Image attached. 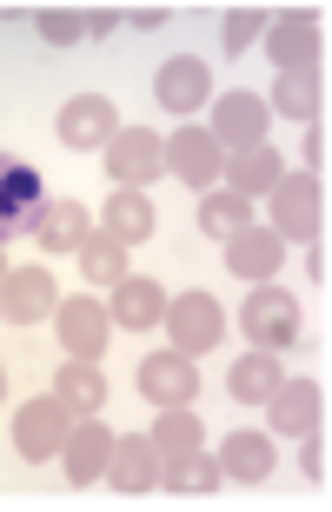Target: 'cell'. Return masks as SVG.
<instances>
[{
  "label": "cell",
  "instance_id": "1",
  "mask_svg": "<svg viewBox=\"0 0 332 512\" xmlns=\"http://www.w3.org/2000/svg\"><path fill=\"white\" fill-rule=\"evenodd\" d=\"M266 200L279 240H326V173H286Z\"/></svg>",
  "mask_w": 332,
  "mask_h": 512
},
{
  "label": "cell",
  "instance_id": "2",
  "mask_svg": "<svg viewBox=\"0 0 332 512\" xmlns=\"http://www.w3.org/2000/svg\"><path fill=\"white\" fill-rule=\"evenodd\" d=\"M240 326H246V340H253V346L286 353V346L299 340V300L286 293V286L259 280L253 293H246V306H240Z\"/></svg>",
  "mask_w": 332,
  "mask_h": 512
},
{
  "label": "cell",
  "instance_id": "3",
  "mask_svg": "<svg viewBox=\"0 0 332 512\" xmlns=\"http://www.w3.org/2000/svg\"><path fill=\"white\" fill-rule=\"evenodd\" d=\"M166 333H173V353L200 360V353H213L226 340V306L213 293H173L166 300Z\"/></svg>",
  "mask_w": 332,
  "mask_h": 512
},
{
  "label": "cell",
  "instance_id": "4",
  "mask_svg": "<svg viewBox=\"0 0 332 512\" xmlns=\"http://www.w3.org/2000/svg\"><path fill=\"white\" fill-rule=\"evenodd\" d=\"M67 433H74V413H67L54 393H40V399H27L20 419H14V453L34 459V466H47V459H60Z\"/></svg>",
  "mask_w": 332,
  "mask_h": 512
},
{
  "label": "cell",
  "instance_id": "5",
  "mask_svg": "<svg viewBox=\"0 0 332 512\" xmlns=\"http://www.w3.org/2000/svg\"><path fill=\"white\" fill-rule=\"evenodd\" d=\"M100 153H107V173L120 180V187H147V180H160V167H166V140L153 127H120Z\"/></svg>",
  "mask_w": 332,
  "mask_h": 512
},
{
  "label": "cell",
  "instance_id": "6",
  "mask_svg": "<svg viewBox=\"0 0 332 512\" xmlns=\"http://www.w3.org/2000/svg\"><path fill=\"white\" fill-rule=\"evenodd\" d=\"M266 54L279 60V74H313V67H326V34L313 14L266 20Z\"/></svg>",
  "mask_w": 332,
  "mask_h": 512
},
{
  "label": "cell",
  "instance_id": "7",
  "mask_svg": "<svg viewBox=\"0 0 332 512\" xmlns=\"http://www.w3.org/2000/svg\"><path fill=\"white\" fill-rule=\"evenodd\" d=\"M40 207H47V187H40V173L27 160H0V240H14V233H34Z\"/></svg>",
  "mask_w": 332,
  "mask_h": 512
},
{
  "label": "cell",
  "instance_id": "8",
  "mask_svg": "<svg viewBox=\"0 0 332 512\" xmlns=\"http://www.w3.org/2000/svg\"><path fill=\"white\" fill-rule=\"evenodd\" d=\"M54 133H60V147H74V153H100V147L113 140V133H120V114H113V100L80 94V100H67V107H60Z\"/></svg>",
  "mask_w": 332,
  "mask_h": 512
},
{
  "label": "cell",
  "instance_id": "9",
  "mask_svg": "<svg viewBox=\"0 0 332 512\" xmlns=\"http://www.w3.org/2000/svg\"><path fill=\"white\" fill-rule=\"evenodd\" d=\"M54 306H60V286L47 266H14L7 280H0V313L20 326H34V320H54Z\"/></svg>",
  "mask_w": 332,
  "mask_h": 512
},
{
  "label": "cell",
  "instance_id": "10",
  "mask_svg": "<svg viewBox=\"0 0 332 512\" xmlns=\"http://www.w3.org/2000/svg\"><path fill=\"white\" fill-rule=\"evenodd\" d=\"M54 326H60V346H67L74 360H100L107 340H113V313L100 300H60Z\"/></svg>",
  "mask_w": 332,
  "mask_h": 512
},
{
  "label": "cell",
  "instance_id": "11",
  "mask_svg": "<svg viewBox=\"0 0 332 512\" xmlns=\"http://www.w3.org/2000/svg\"><path fill=\"white\" fill-rule=\"evenodd\" d=\"M220 167H226V153H220V140L206 127H180V133H166V173H180L186 187H213L220 180Z\"/></svg>",
  "mask_w": 332,
  "mask_h": 512
},
{
  "label": "cell",
  "instance_id": "12",
  "mask_svg": "<svg viewBox=\"0 0 332 512\" xmlns=\"http://www.w3.org/2000/svg\"><path fill=\"white\" fill-rule=\"evenodd\" d=\"M266 120H273V107L259 94H226V100H213V140L220 147H233V153H246V147H266Z\"/></svg>",
  "mask_w": 332,
  "mask_h": 512
},
{
  "label": "cell",
  "instance_id": "13",
  "mask_svg": "<svg viewBox=\"0 0 332 512\" xmlns=\"http://www.w3.org/2000/svg\"><path fill=\"white\" fill-rule=\"evenodd\" d=\"M153 100H160L166 114H193V107H206V100H213V74H206V60L173 54L160 74H153Z\"/></svg>",
  "mask_w": 332,
  "mask_h": 512
},
{
  "label": "cell",
  "instance_id": "14",
  "mask_svg": "<svg viewBox=\"0 0 332 512\" xmlns=\"http://www.w3.org/2000/svg\"><path fill=\"white\" fill-rule=\"evenodd\" d=\"M140 393H147L153 406H193V393H200V366L166 346V353L140 360Z\"/></svg>",
  "mask_w": 332,
  "mask_h": 512
},
{
  "label": "cell",
  "instance_id": "15",
  "mask_svg": "<svg viewBox=\"0 0 332 512\" xmlns=\"http://www.w3.org/2000/svg\"><path fill=\"white\" fill-rule=\"evenodd\" d=\"M266 419H273L279 433H313V426H326V386L319 380H279V393L266 399Z\"/></svg>",
  "mask_w": 332,
  "mask_h": 512
},
{
  "label": "cell",
  "instance_id": "16",
  "mask_svg": "<svg viewBox=\"0 0 332 512\" xmlns=\"http://www.w3.org/2000/svg\"><path fill=\"white\" fill-rule=\"evenodd\" d=\"M107 459H113L107 419H74V433H67V446H60V466H67V479H74V486H93V479L107 473Z\"/></svg>",
  "mask_w": 332,
  "mask_h": 512
},
{
  "label": "cell",
  "instance_id": "17",
  "mask_svg": "<svg viewBox=\"0 0 332 512\" xmlns=\"http://www.w3.org/2000/svg\"><path fill=\"white\" fill-rule=\"evenodd\" d=\"M226 266L240 273V280H273L279 266H286V240H279L273 227H246V233H233L226 240Z\"/></svg>",
  "mask_w": 332,
  "mask_h": 512
},
{
  "label": "cell",
  "instance_id": "18",
  "mask_svg": "<svg viewBox=\"0 0 332 512\" xmlns=\"http://www.w3.org/2000/svg\"><path fill=\"white\" fill-rule=\"evenodd\" d=\"M220 180L240 200H259V193H273L279 180H286V160L273 153V140L266 147H246V153H226V167H220Z\"/></svg>",
  "mask_w": 332,
  "mask_h": 512
},
{
  "label": "cell",
  "instance_id": "19",
  "mask_svg": "<svg viewBox=\"0 0 332 512\" xmlns=\"http://www.w3.org/2000/svg\"><path fill=\"white\" fill-rule=\"evenodd\" d=\"M160 473H166V459H160V446H153L147 433L140 439H113L107 479L120 486V493H147V486H160Z\"/></svg>",
  "mask_w": 332,
  "mask_h": 512
},
{
  "label": "cell",
  "instance_id": "20",
  "mask_svg": "<svg viewBox=\"0 0 332 512\" xmlns=\"http://www.w3.org/2000/svg\"><path fill=\"white\" fill-rule=\"evenodd\" d=\"M54 399H60L74 419H100V413H107V373H100L93 360L60 366V373H54Z\"/></svg>",
  "mask_w": 332,
  "mask_h": 512
},
{
  "label": "cell",
  "instance_id": "21",
  "mask_svg": "<svg viewBox=\"0 0 332 512\" xmlns=\"http://www.w3.org/2000/svg\"><path fill=\"white\" fill-rule=\"evenodd\" d=\"M113 326H127V333H147V326H160L166 320V293H160V280H120L113 286Z\"/></svg>",
  "mask_w": 332,
  "mask_h": 512
},
{
  "label": "cell",
  "instance_id": "22",
  "mask_svg": "<svg viewBox=\"0 0 332 512\" xmlns=\"http://www.w3.org/2000/svg\"><path fill=\"white\" fill-rule=\"evenodd\" d=\"M93 233V220H87V207L80 200H47L40 207V220H34V240H40V253H80V240Z\"/></svg>",
  "mask_w": 332,
  "mask_h": 512
},
{
  "label": "cell",
  "instance_id": "23",
  "mask_svg": "<svg viewBox=\"0 0 332 512\" xmlns=\"http://www.w3.org/2000/svg\"><path fill=\"white\" fill-rule=\"evenodd\" d=\"M153 227H160V220H153V200L140 187H113L107 193V227L100 233H113L120 247H140V240H153Z\"/></svg>",
  "mask_w": 332,
  "mask_h": 512
},
{
  "label": "cell",
  "instance_id": "24",
  "mask_svg": "<svg viewBox=\"0 0 332 512\" xmlns=\"http://www.w3.org/2000/svg\"><path fill=\"white\" fill-rule=\"evenodd\" d=\"M273 466H279V453H273V439H266V433H226L220 479H246V486H259Z\"/></svg>",
  "mask_w": 332,
  "mask_h": 512
},
{
  "label": "cell",
  "instance_id": "25",
  "mask_svg": "<svg viewBox=\"0 0 332 512\" xmlns=\"http://www.w3.org/2000/svg\"><path fill=\"white\" fill-rule=\"evenodd\" d=\"M193 220H200L206 240H233V233L253 227V200H240L233 187H206L200 207H193Z\"/></svg>",
  "mask_w": 332,
  "mask_h": 512
},
{
  "label": "cell",
  "instance_id": "26",
  "mask_svg": "<svg viewBox=\"0 0 332 512\" xmlns=\"http://www.w3.org/2000/svg\"><path fill=\"white\" fill-rule=\"evenodd\" d=\"M273 114H286V120H326V67H313V74H279V87H273Z\"/></svg>",
  "mask_w": 332,
  "mask_h": 512
},
{
  "label": "cell",
  "instance_id": "27",
  "mask_svg": "<svg viewBox=\"0 0 332 512\" xmlns=\"http://www.w3.org/2000/svg\"><path fill=\"white\" fill-rule=\"evenodd\" d=\"M279 380H286V366H279V353H266V346H253L233 373H226V393L246 399V406H266V399L279 393Z\"/></svg>",
  "mask_w": 332,
  "mask_h": 512
},
{
  "label": "cell",
  "instance_id": "28",
  "mask_svg": "<svg viewBox=\"0 0 332 512\" xmlns=\"http://www.w3.org/2000/svg\"><path fill=\"white\" fill-rule=\"evenodd\" d=\"M153 446H160V459L166 466H173V459H186V453H200L206 446V426L193 413H186V406H160V419H153Z\"/></svg>",
  "mask_w": 332,
  "mask_h": 512
},
{
  "label": "cell",
  "instance_id": "29",
  "mask_svg": "<svg viewBox=\"0 0 332 512\" xmlns=\"http://www.w3.org/2000/svg\"><path fill=\"white\" fill-rule=\"evenodd\" d=\"M80 273H87L93 286H120L127 280V247H120L113 233H87V240H80Z\"/></svg>",
  "mask_w": 332,
  "mask_h": 512
},
{
  "label": "cell",
  "instance_id": "30",
  "mask_svg": "<svg viewBox=\"0 0 332 512\" xmlns=\"http://www.w3.org/2000/svg\"><path fill=\"white\" fill-rule=\"evenodd\" d=\"M160 479H166V486H180V493H213V479H220V459H206V446H200V453L173 459Z\"/></svg>",
  "mask_w": 332,
  "mask_h": 512
},
{
  "label": "cell",
  "instance_id": "31",
  "mask_svg": "<svg viewBox=\"0 0 332 512\" xmlns=\"http://www.w3.org/2000/svg\"><path fill=\"white\" fill-rule=\"evenodd\" d=\"M40 34H47V47H80L87 40V14L80 7H47L40 14Z\"/></svg>",
  "mask_w": 332,
  "mask_h": 512
},
{
  "label": "cell",
  "instance_id": "32",
  "mask_svg": "<svg viewBox=\"0 0 332 512\" xmlns=\"http://www.w3.org/2000/svg\"><path fill=\"white\" fill-rule=\"evenodd\" d=\"M220 34H226V54H246L253 40H266V14H259V7H233Z\"/></svg>",
  "mask_w": 332,
  "mask_h": 512
},
{
  "label": "cell",
  "instance_id": "33",
  "mask_svg": "<svg viewBox=\"0 0 332 512\" xmlns=\"http://www.w3.org/2000/svg\"><path fill=\"white\" fill-rule=\"evenodd\" d=\"M299 439H306V446H299V466H306L313 479H326V473H332V446H326V426H313V433H299Z\"/></svg>",
  "mask_w": 332,
  "mask_h": 512
},
{
  "label": "cell",
  "instance_id": "34",
  "mask_svg": "<svg viewBox=\"0 0 332 512\" xmlns=\"http://www.w3.org/2000/svg\"><path fill=\"white\" fill-rule=\"evenodd\" d=\"M299 153L313 160L306 173H326V153H332V133H326V120H313V127H306V147H299Z\"/></svg>",
  "mask_w": 332,
  "mask_h": 512
},
{
  "label": "cell",
  "instance_id": "35",
  "mask_svg": "<svg viewBox=\"0 0 332 512\" xmlns=\"http://www.w3.org/2000/svg\"><path fill=\"white\" fill-rule=\"evenodd\" d=\"M306 273H313V286L332 280V253H326V240H313V253H306Z\"/></svg>",
  "mask_w": 332,
  "mask_h": 512
},
{
  "label": "cell",
  "instance_id": "36",
  "mask_svg": "<svg viewBox=\"0 0 332 512\" xmlns=\"http://www.w3.org/2000/svg\"><path fill=\"white\" fill-rule=\"evenodd\" d=\"M127 14H113V7H100V14H87V34H113Z\"/></svg>",
  "mask_w": 332,
  "mask_h": 512
},
{
  "label": "cell",
  "instance_id": "37",
  "mask_svg": "<svg viewBox=\"0 0 332 512\" xmlns=\"http://www.w3.org/2000/svg\"><path fill=\"white\" fill-rule=\"evenodd\" d=\"M127 20H133V27H166V7H133Z\"/></svg>",
  "mask_w": 332,
  "mask_h": 512
},
{
  "label": "cell",
  "instance_id": "38",
  "mask_svg": "<svg viewBox=\"0 0 332 512\" xmlns=\"http://www.w3.org/2000/svg\"><path fill=\"white\" fill-rule=\"evenodd\" d=\"M0 280H7V240H0Z\"/></svg>",
  "mask_w": 332,
  "mask_h": 512
},
{
  "label": "cell",
  "instance_id": "39",
  "mask_svg": "<svg viewBox=\"0 0 332 512\" xmlns=\"http://www.w3.org/2000/svg\"><path fill=\"white\" fill-rule=\"evenodd\" d=\"M0 399H7V366H0Z\"/></svg>",
  "mask_w": 332,
  "mask_h": 512
}]
</instances>
